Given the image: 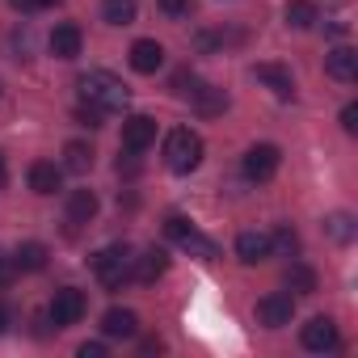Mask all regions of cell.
Instances as JSON below:
<instances>
[{"instance_id":"obj_24","label":"cell","mask_w":358,"mask_h":358,"mask_svg":"<svg viewBox=\"0 0 358 358\" xmlns=\"http://www.w3.org/2000/svg\"><path fill=\"white\" fill-rule=\"evenodd\" d=\"M324 228H329V236H333V241H341V245H345V241H354V215H345V211L329 215V220H324Z\"/></svg>"},{"instance_id":"obj_16","label":"cell","mask_w":358,"mask_h":358,"mask_svg":"<svg viewBox=\"0 0 358 358\" xmlns=\"http://www.w3.org/2000/svg\"><path fill=\"white\" fill-rule=\"evenodd\" d=\"M236 257H241L245 266H257V262L274 257L270 236H266V232H241V236H236Z\"/></svg>"},{"instance_id":"obj_22","label":"cell","mask_w":358,"mask_h":358,"mask_svg":"<svg viewBox=\"0 0 358 358\" xmlns=\"http://www.w3.org/2000/svg\"><path fill=\"white\" fill-rule=\"evenodd\" d=\"M64 169H68V173H89V169H93V148L80 143V139L64 143Z\"/></svg>"},{"instance_id":"obj_17","label":"cell","mask_w":358,"mask_h":358,"mask_svg":"<svg viewBox=\"0 0 358 358\" xmlns=\"http://www.w3.org/2000/svg\"><path fill=\"white\" fill-rule=\"evenodd\" d=\"M190 101H194V110H199L203 118H215V114L228 110V93L215 89V85H203V80H199V89L190 93Z\"/></svg>"},{"instance_id":"obj_11","label":"cell","mask_w":358,"mask_h":358,"mask_svg":"<svg viewBox=\"0 0 358 358\" xmlns=\"http://www.w3.org/2000/svg\"><path fill=\"white\" fill-rule=\"evenodd\" d=\"M47 47H51V55H55V59H76V55H80V47H85V34H80V26H76V22H64V26H55V30H51Z\"/></svg>"},{"instance_id":"obj_25","label":"cell","mask_w":358,"mask_h":358,"mask_svg":"<svg viewBox=\"0 0 358 358\" xmlns=\"http://www.w3.org/2000/svg\"><path fill=\"white\" fill-rule=\"evenodd\" d=\"M287 287L299 291V295H312V291H316V274H312L308 266H291V270H287Z\"/></svg>"},{"instance_id":"obj_23","label":"cell","mask_w":358,"mask_h":358,"mask_svg":"<svg viewBox=\"0 0 358 358\" xmlns=\"http://www.w3.org/2000/svg\"><path fill=\"white\" fill-rule=\"evenodd\" d=\"M135 13H139L135 0H101V17H106L110 26H131Z\"/></svg>"},{"instance_id":"obj_20","label":"cell","mask_w":358,"mask_h":358,"mask_svg":"<svg viewBox=\"0 0 358 358\" xmlns=\"http://www.w3.org/2000/svg\"><path fill=\"white\" fill-rule=\"evenodd\" d=\"M282 17H287V26H291V30H312V26L320 22V13H316L312 0H287Z\"/></svg>"},{"instance_id":"obj_19","label":"cell","mask_w":358,"mask_h":358,"mask_svg":"<svg viewBox=\"0 0 358 358\" xmlns=\"http://www.w3.org/2000/svg\"><path fill=\"white\" fill-rule=\"evenodd\" d=\"M97 215V194L93 190H72L68 194V224H89Z\"/></svg>"},{"instance_id":"obj_3","label":"cell","mask_w":358,"mask_h":358,"mask_svg":"<svg viewBox=\"0 0 358 358\" xmlns=\"http://www.w3.org/2000/svg\"><path fill=\"white\" fill-rule=\"evenodd\" d=\"M164 164L173 173H194L203 164V135L190 127H177L164 135Z\"/></svg>"},{"instance_id":"obj_15","label":"cell","mask_w":358,"mask_h":358,"mask_svg":"<svg viewBox=\"0 0 358 358\" xmlns=\"http://www.w3.org/2000/svg\"><path fill=\"white\" fill-rule=\"evenodd\" d=\"M324 72L337 80V85H354L358 80V51L354 47H337L324 55Z\"/></svg>"},{"instance_id":"obj_9","label":"cell","mask_w":358,"mask_h":358,"mask_svg":"<svg viewBox=\"0 0 358 358\" xmlns=\"http://www.w3.org/2000/svg\"><path fill=\"white\" fill-rule=\"evenodd\" d=\"M299 341H303V350H312V354H324V350H337V324H333L329 316H312V320L303 324V333H299Z\"/></svg>"},{"instance_id":"obj_35","label":"cell","mask_w":358,"mask_h":358,"mask_svg":"<svg viewBox=\"0 0 358 358\" xmlns=\"http://www.w3.org/2000/svg\"><path fill=\"white\" fill-rule=\"evenodd\" d=\"M0 182H5V160H0Z\"/></svg>"},{"instance_id":"obj_28","label":"cell","mask_w":358,"mask_h":358,"mask_svg":"<svg viewBox=\"0 0 358 358\" xmlns=\"http://www.w3.org/2000/svg\"><path fill=\"white\" fill-rule=\"evenodd\" d=\"M194 89H199V76H194V72H186V68H182V72L173 76V93H177V97H190Z\"/></svg>"},{"instance_id":"obj_33","label":"cell","mask_w":358,"mask_h":358,"mask_svg":"<svg viewBox=\"0 0 358 358\" xmlns=\"http://www.w3.org/2000/svg\"><path fill=\"white\" fill-rule=\"evenodd\" d=\"M30 5H34V13H38V9H51V5H59V0H30Z\"/></svg>"},{"instance_id":"obj_2","label":"cell","mask_w":358,"mask_h":358,"mask_svg":"<svg viewBox=\"0 0 358 358\" xmlns=\"http://www.w3.org/2000/svg\"><path fill=\"white\" fill-rule=\"evenodd\" d=\"M89 266H93V274H97V282H101L106 291H122V287L131 282L135 253H131V245H106V249L93 253Z\"/></svg>"},{"instance_id":"obj_32","label":"cell","mask_w":358,"mask_h":358,"mask_svg":"<svg viewBox=\"0 0 358 358\" xmlns=\"http://www.w3.org/2000/svg\"><path fill=\"white\" fill-rule=\"evenodd\" d=\"M76 354H80V358H106V345H101V341H85Z\"/></svg>"},{"instance_id":"obj_10","label":"cell","mask_w":358,"mask_h":358,"mask_svg":"<svg viewBox=\"0 0 358 358\" xmlns=\"http://www.w3.org/2000/svg\"><path fill=\"white\" fill-rule=\"evenodd\" d=\"M164 270H169V253L164 249H143L139 257H135V266H131V282H143V287H152L156 278H164Z\"/></svg>"},{"instance_id":"obj_29","label":"cell","mask_w":358,"mask_h":358,"mask_svg":"<svg viewBox=\"0 0 358 358\" xmlns=\"http://www.w3.org/2000/svg\"><path fill=\"white\" fill-rule=\"evenodd\" d=\"M76 118H80L85 127H101V122H106V110H97V106H89V101H80V106H76Z\"/></svg>"},{"instance_id":"obj_21","label":"cell","mask_w":358,"mask_h":358,"mask_svg":"<svg viewBox=\"0 0 358 358\" xmlns=\"http://www.w3.org/2000/svg\"><path fill=\"white\" fill-rule=\"evenodd\" d=\"M13 266H17V274H38V270L47 266V245H38V241L22 245V249L13 253Z\"/></svg>"},{"instance_id":"obj_4","label":"cell","mask_w":358,"mask_h":358,"mask_svg":"<svg viewBox=\"0 0 358 358\" xmlns=\"http://www.w3.org/2000/svg\"><path fill=\"white\" fill-rule=\"evenodd\" d=\"M164 232H169V241H177L186 253H194V257H203V262H215L220 257V245L211 241V236H203L190 220H182V215H169L164 220Z\"/></svg>"},{"instance_id":"obj_5","label":"cell","mask_w":358,"mask_h":358,"mask_svg":"<svg viewBox=\"0 0 358 358\" xmlns=\"http://www.w3.org/2000/svg\"><path fill=\"white\" fill-rule=\"evenodd\" d=\"M278 164H282V152L274 148V143H253L245 156H241V173L249 177L253 186H262V182H270V177L278 173Z\"/></svg>"},{"instance_id":"obj_7","label":"cell","mask_w":358,"mask_h":358,"mask_svg":"<svg viewBox=\"0 0 358 358\" xmlns=\"http://www.w3.org/2000/svg\"><path fill=\"white\" fill-rule=\"evenodd\" d=\"M291 316H295V299L287 291H274V295L257 299V320L266 329H282V324H291Z\"/></svg>"},{"instance_id":"obj_12","label":"cell","mask_w":358,"mask_h":358,"mask_svg":"<svg viewBox=\"0 0 358 358\" xmlns=\"http://www.w3.org/2000/svg\"><path fill=\"white\" fill-rule=\"evenodd\" d=\"M131 68L139 72V76H152V72H160L164 68V47L156 43V38H139V43H131Z\"/></svg>"},{"instance_id":"obj_1","label":"cell","mask_w":358,"mask_h":358,"mask_svg":"<svg viewBox=\"0 0 358 358\" xmlns=\"http://www.w3.org/2000/svg\"><path fill=\"white\" fill-rule=\"evenodd\" d=\"M80 101H89V106H97V110H106V114H114V110H122L127 106V97H131V89L114 76V72H85L80 76Z\"/></svg>"},{"instance_id":"obj_34","label":"cell","mask_w":358,"mask_h":358,"mask_svg":"<svg viewBox=\"0 0 358 358\" xmlns=\"http://www.w3.org/2000/svg\"><path fill=\"white\" fill-rule=\"evenodd\" d=\"M5 329H9V312H5V308H0V333H5Z\"/></svg>"},{"instance_id":"obj_8","label":"cell","mask_w":358,"mask_h":358,"mask_svg":"<svg viewBox=\"0 0 358 358\" xmlns=\"http://www.w3.org/2000/svg\"><path fill=\"white\" fill-rule=\"evenodd\" d=\"M156 143V118H148V114H131L127 122H122V148L127 152H148Z\"/></svg>"},{"instance_id":"obj_14","label":"cell","mask_w":358,"mask_h":358,"mask_svg":"<svg viewBox=\"0 0 358 358\" xmlns=\"http://www.w3.org/2000/svg\"><path fill=\"white\" fill-rule=\"evenodd\" d=\"M26 177H30V190L47 199V194H55V190L64 186V164H55V160H34Z\"/></svg>"},{"instance_id":"obj_27","label":"cell","mask_w":358,"mask_h":358,"mask_svg":"<svg viewBox=\"0 0 358 358\" xmlns=\"http://www.w3.org/2000/svg\"><path fill=\"white\" fill-rule=\"evenodd\" d=\"M156 9L173 22H182V17H190V0H156Z\"/></svg>"},{"instance_id":"obj_31","label":"cell","mask_w":358,"mask_h":358,"mask_svg":"<svg viewBox=\"0 0 358 358\" xmlns=\"http://www.w3.org/2000/svg\"><path fill=\"white\" fill-rule=\"evenodd\" d=\"M17 278V266H13V257H0V287H9Z\"/></svg>"},{"instance_id":"obj_13","label":"cell","mask_w":358,"mask_h":358,"mask_svg":"<svg viewBox=\"0 0 358 358\" xmlns=\"http://www.w3.org/2000/svg\"><path fill=\"white\" fill-rule=\"evenodd\" d=\"M253 76H257L274 97H282V101H291V97H295V76H291V68H282V64H257V68H253Z\"/></svg>"},{"instance_id":"obj_26","label":"cell","mask_w":358,"mask_h":358,"mask_svg":"<svg viewBox=\"0 0 358 358\" xmlns=\"http://www.w3.org/2000/svg\"><path fill=\"white\" fill-rule=\"evenodd\" d=\"M270 249H274V253H282V257H291V253H299V236L282 224V228L270 236Z\"/></svg>"},{"instance_id":"obj_30","label":"cell","mask_w":358,"mask_h":358,"mask_svg":"<svg viewBox=\"0 0 358 358\" xmlns=\"http://www.w3.org/2000/svg\"><path fill=\"white\" fill-rule=\"evenodd\" d=\"M341 131H345V135H354V131H358V106H354V101L341 110Z\"/></svg>"},{"instance_id":"obj_18","label":"cell","mask_w":358,"mask_h":358,"mask_svg":"<svg viewBox=\"0 0 358 358\" xmlns=\"http://www.w3.org/2000/svg\"><path fill=\"white\" fill-rule=\"evenodd\" d=\"M101 333H106V337H135V333H139V316H135L131 308H110V312L101 316Z\"/></svg>"},{"instance_id":"obj_6","label":"cell","mask_w":358,"mask_h":358,"mask_svg":"<svg viewBox=\"0 0 358 358\" xmlns=\"http://www.w3.org/2000/svg\"><path fill=\"white\" fill-rule=\"evenodd\" d=\"M51 324L55 329H68V324H80V316L89 312V299H85V291H76V287H59L55 295H51Z\"/></svg>"}]
</instances>
